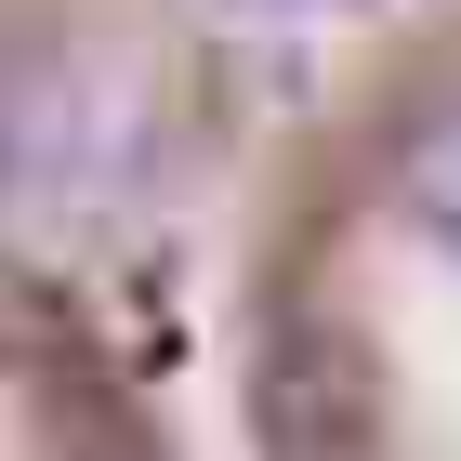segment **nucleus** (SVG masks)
Returning <instances> with one entry per match:
<instances>
[{"mask_svg":"<svg viewBox=\"0 0 461 461\" xmlns=\"http://www.w3.org/2000/svg\"><path fill=\"white\" fill-rule=\"evenodd\" d=\"M250 422H264L277 461H356L369 422H383V383L343 330H277L264 369H250Z\"/></svg>","mask_w":461,"mask_h":461,"instance_id":"nucleus-1","label":"nucleus"},{"mask_svg":"<svg viewBox=\"0 0 461 461\" xmlns=\"http://www.w3.org/2000/svg\"><path fill=\"white\" fill-rule=\"evenodd\" d=\"M395 212H409V224H422V238L461 264V106L422 119V132L395 145Z\"/></svg>","mask_w":461,"mask_h":461,"instance_id":"nucleus-2","label":"nucleus"},{"mask_svg":"<svg viewBox=\"0 0 461 461\" xmlns=\"http://www.w3.org/2000/svg\"><path fill=\"white\" fill-rule=\"evenodd\" d=\"M106 461H145V448H106Z\"/></svg>","mask_w":461,"mask_h":461,"instance_id":"nucleus-3","label":"nucleus"}]
</instances>
